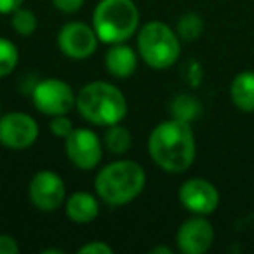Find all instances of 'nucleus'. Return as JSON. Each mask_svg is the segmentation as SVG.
Here are the masks:
<instances>
[{"label":"nucleus","instance_id":"obj_1","mask_svg":"<svg viewBox=\"0 0 254 254\" xmlns=\"http://www.w3.org/2000/svg\"><path fill=\"white\" fill-rule=\"evenodd\" d=\"M148 155L157 167L169 174L187 173L197 157V139L191 124L167 119L157 124L146 141Z\"/></svg>","mask_w":254,"mask_h":254},{"label":"nucleus","instance_id":"obj_2","mask_svg":"<svg viewBox=\"0 0 254 254\" xmlns=\"http://www.w3.org/2000/svg\"><path fill=\"white\" fill-rule=\"evenodd\" d=\"M146 187V171L131 159H117L103 166L94 178V190L99 200L113 207L134 202Z\"/></svg>","mask_w":254,"mask_h":254},{"label":"nucleus","instance_id":"obj_3","mask_svg":"<svg viewBox=\"0 0 254 254\" xmlns=\"http://www.w3.org/2000/svg\"><path fill=\"white\" fill-rule=\"evenodd\" d=\"M75 110L82 119L98 127H108L127 117V98L115 84L106 80L87 82L77 92Z\"/></svg>","mask_w":254,"mask_h":254},{"label":"nucleus","instance_id":"obj_4","mask_svg":"<svg viewBox=\"0 0 254 254\" xmlns=\"http://www.w3.org/2000/svg\"><path fill=\"white\" fill-rule=\"evenodd\" d=\"M141 12L134 0H99L92 11V28L99 42L122 44L138 33Z\"/></svg>","mask_w":254,"mask_h":254},{"label":"nucleus","instance_id":"obj_5","mask_svg":"<svg viewBox=\"0 0 254 254\" xmlns=\"http://www.w3.org/2000/svg\"><path fill=\"white\" fill-rule=\"evenodd\" d=\"M139 60L153 70L174 66L181 56V39L176 30L164 21H148L136 33Z\"/></svg>","mask_w":254,"mask_h":254},{"label":"nucleus","instance_id":"obj_6","mask_svg":"<svg viewBox=\"0 0 254 254\" xmlns=\"http://www.w3.org/2000/svg\"><path fill=\"white\" fill-rule=\"evenodd\" d=\"M30 96L37 112L47 115L49 119L54 115H68L75 108L77 101V92L73 87L63 78L53 77L37 80Z\"/></svg>","mask_w":254,"mask_h":254},{"label":"nucleus","instance_id":"obj_7","mask_svg":"<svg viewBox=\"0 0 254 254\" xmlns=\"http://www.w3.org/2000/svg\"><path fill=\"white\" fill-rule=\"evenodd\" d=\"M66 159L78 171H94L101 164L105 146L101 136L89 127H73V131L63 139Z\"/></svg>","mask_w":254,"mask_h":254},{"label":"nucleus","instance_id":"obj_8","mask_svg":"<svg viewBox=\"0 0 254 254\" xmlns=\"http://www.w3.org/2000/svg\"><path fill=\"white\" fill-rule=\"evenodd\" d=\"M40 136V127L35 117L26 112H7L0 117V145L4 148L21 150L32 148Z\"/></svg>","mask_w":254,"mask_h":254},{"label":"nucleus","instance_id":"obj_9","mask_svg":"<svg viewBox=\"0 0 254 254\" xmlns=\"http://www.w3.org/2000/svg\"><path fill=\"white\" fill-rule=\"evenodd\" d=\"M30 202L40 212H54L64 205L66 200V185L63 178L51 169L37 171L28 185Z\"/></svg>","mask_w":254,"mask_h":254},{"label":"nucleus","instance_id":"obj_10","mask_svg":"<svg viewBox=\"0 0 254 254\" xmlns=\"http://www.w3.org/2000/svg\"><path fill=\"white\" fill-rule=\"evenodd\" d=\"M58 47L68 60H89L98 51L99 39L92 25L84 21H68L58 32Z\"/></svg>","mask_w":254,"mask_h":254},{"label":"nucleus","instance_id":"obj_11","mask_svg":"<svg viewBox=\"0 0 254 254\" xmlns=\"http://www.w3.org/2000/svg\"><path fill=\"white\" fill-rule=\"evenodd\" d=\"M180 204L187 209L190 214L209 216L218 209L219 205V190L214 183L205 178H190L178 190Z\"/></svg>","mask_w":254,"mask_h":254},{"label":"nucleus","instance_id":"obj_12","mask_svg":"<svg viewBox=\"0 0 254 254\" xmlns=\"http://www.w3.org/2000/svg\"><path fill=\"white\" fill-rule=\"evenodd\" d=\"M214 244V228L207 216L191 214L176 232V246L183 254H204Z\"/></svg>","mask_w":254,"mask_h":254},{"label":"nucleus","instance_id":"obj_13","mask_svg":"<svg viewBox=\"0 0 254 254\" xmlns=\"http://www.w3.org/2000/svg\"><path fill=\"white\" fill-rule=\"evenodd\" d=\"M139 54L138 49L122 44H112L105 54V68L115 78H131L138 70Z\"/></svg>","mask_w":254,"mask_h":254},{"label":"nucleus","instance_id":"obj_14","mask_svg":"<svg viewBox=\"0 0 254 254\" xmlns=\"http://www.w3.org/2000/svg\"><path fill=\"white\" fill-rule=\"evenodd\" d=\"M64 214L77 225L92 223L99 216V197L91 191H73L64 200Z\"/></svg>","mask_w":254,"mask_h":254},{"label":"nucleus","instance_id":"obj_15","mask_svg":"<svg viewBox=\"0 0 254 254\" xmlns=\"http://www.w3.org/2000/svg\"><path fill=\"white\" fill-rule=\"evenodd\" d=\"M230 99L244 113L254 112V71L244 70L230 84Z\"/></svg>","mask_w":254,"mask_h":254},{"label":"nucleus","instance_id":"obj_16","mask_svg":"<svg viewBox=\"0 0 254 254\" xmlns=\"http://www.w3.org/2000/svg\"><path fill=\"white\" fill-rule=\"evenodd\" d=\"M105 152H110L112 155H126L132 146V134L122 122L113 124V126L105 127V132L101 136Z\"/></svg>","mask_w":254,"mask_h":254},{"label":"nucleus","instance_id":"obj_17","mask_svg":"<svg viewBox=\"0 0 254 254\" xmlns=\"http://www.w3.org/2000/svg\"><path fill=\"white\" fill-rule=\"evenodd\" d=\"M171 115L173 119L183 120V122L191 124L193 120H197L202 113V105L195 96L181 92V94L174 96V99L171 101Z\"/></svg>","mask_w":254,"mask_h":254},{"label":"nucleus","instance_id":"obj_18","mask_svg":"<svg viewBox=\"0 0 254 254\" xmlns=\"http://www.w3.org/2000/svg\"><path fill=\"white\" fill-rule=\"evenodd\" d=\"M204 28H205V23L202 19V16L198 12L188 11L180 16L174 30H176V33L180 35L181 40H185V42H195L197 39H200V35L204 33Z\"/></svg>","mask_w":254,"mask_h":254},{"label":"nucleus","instance_id":"obj_19","mask_svg":"<svg viewBox=\"0 0 254 254\" xmlns=\"http://www.w3.org/2000/svg\"><path fill=\"white\" fill-rule=\"evenodd\" d=\"M11 26L18 35L32 37L39 28V18L32 9L21 5L11 14Z\"/></svg>","mask_w":254,"mask_h":254},{"label":"nucleus","instance_id":"obj_20","mask_svg":"<svg viewBox=\"0 0 254 254\" xmlns=\"http://www.w3.org/2000/svg\"><path fill=\"white\" fill-rule=\"evenodd\" d=\"M19 51L12 40L0 37V78H5L18 68Z\"/></svg>","mask_w":254,"mask_h":254},{"label":"nucleus","instance_id":"obj_21","mask_svg":"<svg viewBox=\"0 0 254 254\" xmlns=\"http://www.w3.org/2000/svg\"><path fill=\"white\" fill-rule=\"evenodd\" d=\"M49 131L53 136L60 139H64L73 131V122L68 115H54L49 120Z\"/></svg>","mask_w":254,"mask_h":254},{"label":"nucleus","instance_id":"obj_22","mask_svg":"<svg viewBox=\"0 0 254 254\" xmlns=\"http://www.w3.org/2000/svg\"><path fill=\"white\" fill-rule=\"evenodd\" d=\"M202 66L198 61L195 60H188L187 63L183 64V78L190 87H198L202 82Z\"/></svg>","mask_w":254,"mask_h":254},{"label":"nucleus","instance_id":"obj_23","mask_svg":"<svg viewBox=\"0 0 254 254\" xmlns=\"http://www.w3.org/2000/svg\"><path fill=\"white\" fill-rule=\"evenodd\" d=\"M78 254H113V247L105 240H91L77 249Z\"/></svg>","mask_w":254,"mask_h":254},{"label":"nucleus","instance_id":"obj_24","mask_svg":"<svg viewBox=\"0 0 254 254\" xmlns=\"http://www.w3.org/2000/svg\"><path fill=\"white\" fill-rule=\"evenodd\" d=\"M85 0H51V4L63 14H75L82 9Z\"/></svg>","mask_w":254,"mask_h":254},{"label":"nucleus","instance_id":"obj_25","mask_svg":"<svg viewBox=\"0 0 254 254\" xmlns=\"http://www.w3.org/2000/svg\"><path fill=\"white\" fill-rule=\"evenodd\" d=\"M19 251L21 247L14 237L7 235V233H0V254H19Z\"/></svg>","mask_w":254,"mask_h":254},{"label":"nucleus","instance_id":"obj_26","mask_svg":"<svg viewBox=\"0 0 254 254\" xmlns=\"http://www.w3.org/2000/svg\"><path fill=\"white\" fill-rule=\"evenodd\" d=\"M23 4H25V0H0V14L11 16Z\"/></svg>","mask_w":254,"mask_h":254},{"label":"nucleus","instance_id":"obj_27","mask_svg":"<svg viewBox=\"0 0 254 254\" xmlns=\"http://www.w3.org/2000/svg\"><path fill=\"white\" fill-rule=\"evenodd\" d=\"M150 253H152V254H173L174 251L171 249V247H167V246H159V247H152V249H150Z\"/></svg>","mask_w":254,"mask_h":254},{"label":"nucleus","instance_id":"obj_28","mask_svg":"<svg viewBox=\"0 0 254 254\" xmlns=\"http://www.w3.org/2000/svg\"><path fill=\"white\" fill-rule=\"evenodd\" d=\"M44 254H63V249H56V247H49V249H44Z\"/></svg>","mask_w":254,"mask_h":254},{"label":"nucleus","instance_id":"obj_29","mask_svg":"<svg viewBox=\"0 0 254 254\" xmlns=\"http://www.w3.org/2000/svg\"><path fill=\"white\" fill-rule=\"evenodd\" d=\"M2 113H4V112H2V105H0V117H2Z\"/></svg>","mask_w":254,"mask_h":254}]
</instances>
